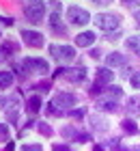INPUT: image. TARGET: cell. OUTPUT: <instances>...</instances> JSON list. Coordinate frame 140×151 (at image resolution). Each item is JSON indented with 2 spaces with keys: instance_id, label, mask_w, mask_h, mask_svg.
Masks as SVG:
<instances>
[{
  "instance_id": "cell-1",
  "label": "cell",
  "mask_w": 140,
  "mask_h": 151,
  "mask_svg": "<svg viewBox=\"0 0 140 151\" xmlns=\"http://www.w3.org/2000/svg\"><path fill=\"white\" fill-rule=\"evenodd\" d=\"M24 13L28 17V22L39 24L43 19V13H45V2L43 0H28L26 6H24Z\"/></svg>"
},
{
  "instance_id": "cell-2",
  "label": "cell",
  "mask_w": 140,
  "mask_h": 151,
  "mask_svg": "<svg viewBox=\"0 0 140 151\" xmlns=\"http://www.w3.org/2000/svg\"><path fill=\"white\" fill-rule=\"evenodd\" d=\"M50 54L56 60H62V63H69V60L75 58V50L71 45H50Z\"/></svg>"
},
{
  "instance_id": "cell-3",
  "label": "cell",
  "mask_w": 140,
  "mask_h": 151,
  "mask_svg": "<svg viewBox=\"0 0 140 151\" xmlns=\"http://www.w3.org/2000/svg\"><path fill=\"white\" fill-rule=\"evenodd\" d=\"M95 26L101 30H114L118 28V17L112 13H99V15H95Z\"/></svg>"
},
{
  "instance_id": "cell-4",
  "label": "cell",
  "mask_w": 140,
  "mask_h": 151,
  "mask_svg": "<svg viewBox=\"0 0 140 151\" xmlns=\"http://www.w3.org/2000/svg\"><path fill=\"white\" fill-rule=\"evenodd\" d=\"M67 78L69 82H82L84 76H86V69L84 67H78V69H62V67H58V69L54 71V78Z\"/></svg>"
},
{
  "instance_id": "cell-5",
  "label": "cell",
  "mask_w": 140,
  "mask_h": 151,
  "mask_svg": "<svg viewBox=\"0 0 140 151\" xmlns=\"http://www.w3.org/2000/svg\"><path fill=\"white\" fill-rule=\"evenodd\" d=\"M67 17H69V22H71V24H78V26H84V24H86L88 19H90L88 11L80 9V6H69Z\"/></svg>"
},
{
  "instance_id": "cell-6",
  "label": "cell",
  "mask_w": 140,
  "mask_h": 151,
  "mask_svg": "<svg viewBox=\"0 0 140 151\" xmlns=\"http://www.w3.org/2000/svg\"><path fill=\"white\" fill-rule=\"evenodd\" d=\"M52 106H54L58 112L62 110V108H71V106H75V95H73V93H58V95L52 99Z\"/></svg>"
},
{
  "instance_id": "cell-7",
  "label": "cell",
  "mask_w": 140,
  "mask_h": 151,
  "mask_svg": "<svg viewBox=\"0 0 140 151\" xmlns=\"http://www.w3.org/2000/svg\"><path fill=\"white\" fill-rule=\"evenodd\" d=\"M28 71H34V73H45L47 71V63L43 58H24L22 63Z\"/></svg>"
},
{
  "instance_id": "cell-8",
  "label": "cell",
  "mask_w": 140,
  "mask_h": 151,
  "mask_svg": "<svg viewBox=\"0 0 140 151\" xmlns=\"http://www.w3.org/2000/svg\"><path fill=\"white\" fill-rule=\"evenodd\" d=\"M22 39H24V43L30 45V47H41L43 45V35H39V32H34V30H22Z\"/></svg>"
},
{
  "instance_id": "cell-9",
  "label": "cell",
  "mask_w": 140,
  "mask_h": 151,
  "mask_svg": "<svg viewBox=\"0 0 140 151\" xmlns=\"http://www.w3.org/2000/svg\"><path fill=\"white\" fill-rule=\"evenodd\" d=\"M112 82V71L110 69H97V73H95V84L97 86H106V84H110Z\"/></svg>"
},
{
  "instance_id": "cell-10",
  "label": "cell",
  "mask_w": 140,
  "mask_h": 151,
  "mask_svg": "<svg viewBox=\"0 0 140 151\" xmlns=\"http://www.w3.org/2000/svg\"><path fill=\"white\" fill-rule=\"evenodd\" d=\"M75 43H78L80 47L93 45V43H95V32H80V35L75 37Z\"/></svg>"
},
{
  "instance_id": "cell-11",
  "label": "cell",
  "mask_w": 140,
  "mask_h": 151,
  "mask_svg": "<svg viewBox=\"0 0 140 151\" xmlns=\"http://www.w3.org/2000/svg\"><path fill=\"white\" fill-rule=\"evenodd\" d=\"M50 24H52V28H54L56 32H60V35L65 32V26L60 24V15H58V11H54L52 15H50Z\"/></svg>"
},
{
  "instance_id": "cell-12",
  "label": "cell",
  "mask_w": 140,
  "mask_h": 151,
  "mask_svg": "<svg viewBox=\"0 0 140 151\" xmlns=\"http://www.w3.org/2000/svg\"><path fill=\"white\" fill-rule=\"evenodd\" d=\"M125 65V58H123V54H118V52H112L110 56H108V67H121Z\"/></svg>"
},
{
  "instance_id": "cell-13",
  "label": "cell",
  "mask_w": 140,
  "mask_h": 151,
  "mask_svg": "<svg viewBox=\"0 0 140 151\" xmlns=\"http://www.w3.org/2000/svg\"><path fill=\"white\" fill-rule=\"evenodd\" d=\"M39 110H41V97H39V95H32V97L28 99V112L34 114Z\"/></svg>"
},
{
  "instance_id": "cell-14",
  "label": "cell",
  "mask_w": 140,
  "mask_h": 151,
  "mask_svg": "<svg viewBox=\"0 0 140 151\" xmlns=\"http://www.w3.org/2000/svg\"><path fill=\"white\" fill-rule=\"evenodd\" d=\"M13 84V73L11 71H0V88H9Z\"/></svg>"
},
{
  "instance_id": "cell-15",
  "label": "cell",
  "mask_w": 140,
  "mask_h": 151,
  "mask_svg": "<svg viewBox=\"0 0 140 151\" xmlns=\"http://www.w3.org/2000/svg\"><path fill=\"white\" fill-rule=\"evenodd\" d=\"M97 106H99L101 110H106V112H116V108H118V106H116V101H108V99H101Z\"/></svg>"
},
{
  "instance_id": "cell-16",
  "label": "cell",
  "mask_w": 140,
  "mask_h": 151,
  "mask_svg": "<svg viewBox=\"0 0 140 151\" xmlns=\"http://www.w3.org/2000/svg\"><path fill=\"white\" fill-rule=\"evenodd\" d=\"M127 47H129L134 54H138V56H140V37H129V39H127Z\"/></svg>"
},
{
  "instance_id": "cell-17",
  "label": "cell",
  "mask_w": 140,
  "mask_h": 151,
  "mask_svg": "<svg viewBox=\"0 0 140 151\" xmlns=\"http://www.w3.org/2000/svg\"><path fill=\"white\" fill-rule=\"evenodd\" d=\"M123 129H125V132H129V134H136V132H138L136 123L131 121V119H125V121H123Z\"/></svg>"
},
{
  "instance_id": "cell-18",
  "label": "cell",
  "mask_w": 140,
  "mask_h": 151,
  "mask_svg": "<svg viewBox=\"0 0 140 151\" xmlns=\"http://www.w3.org/2000/svg\"><path fill=\"white\" fill-rule=\"evenodd\" d=\"M6 138H9V127H6L4 123H0V142L6 140Z\"/></svg>"
},
{
  "instance_id": "cell-19",
  "label": "cell",
  "mask_w": 140,
  "mask_h": 151,
  "mask_svg": "<svg viewBox=\"0 0 140 151\" xmlns=\"http://www.w3.org/2000/svg\"><path fill=\"white\" fill-rule=\"evenodd\" d=\"M131 86H134V88H140V71H136L134 76H131Z\"/></svg>"
},
{
  "instance_id": "cell-20",
  "label": "cell",
  "mask_w": 140,
  "mask_h": 151,
  "mask_svg": "<svg viewBox=\"0 0 140 151\" xmlns=\"http://www.w3.org/2000/svg\"><path fill=\"white\" fill-rule=\"evenodd\" d=\"M39 132L45 134V136H52V129H50V125H45V123H39Z\"/></svg>"
},
{
  "instance_id": "cell-21",
  "label": "cell",
  "mask_w": 140,
  "mask_h": 151,
  "mask_svg": "<svg viewBox=\"0 0 140 151\" xmlns=\"http://www.w3.org/2000/svg\"><path fill=\"white\" fill-rule=\"evenodd\" d=\"M22 151H43V149H41L39 145H24Z\"/></svg>"
},
{
  "instance_id": "cell-22",
  "label": "cell",
  "mask_w": 140,
  "mask_h": 151,
  "mask_svg": "<svg viewBox=\"0 0 140 151\" xmlns=\"http://www.w3.org/2000/svg\"><path fill=\"white\" fill-rule=\"evenodd\" d=\"M52 151H71V149H69L67 145H54V149Z\"/></svg>"
},
{
  "instance_id": "cell-23",
  "label": "cell",
  "mask_w": 140,
  "mask_h": 151,
  "mask_svg": "<svg viewBox=\"0 0 140 151\" xmlns=\"http://www.w3.org/2000/svg\"><path fill=\"white\" fill-rule=\"evenodd\" d=\"M0 22L6 24V26H11V24H13V19H11V17H0Z\"/></svg>"
},
{
  "instance_id": "cell-24",
  "label": "cell",
  "mask_w": 140,
  "mask_h": 151,
  "mask_svg": "<svg viewBox=\"0 0 140 151\" xmlns=\"http://www.w3.org/2000/svg\"><path fill=\"white\" fill-rule=\"evenodd\" d=\"M123 4H127V6H136V4H138V0H123Z\"/></svg>"
},
{
  "instance_id": "cell-25",
  "label": "cell",
  "mask_w": 140,
  "mask_h": 151,
  "mask_svg": "<svg viewBox=\"0 0 140 151\" xmlns=\"http://www.w3.org/2000/svg\"><path fill=\"white\" fill-rule=\"evenodd\" d=\"M69 114H71V116H75V119H80V116H82V110H71Z\"/></svg>"
},
{
  "instance_id": "cell-26",
  "label": "cell",
  "mask_w": 140,
  "mask_h": 151,
  "mask_svg": "<svg viewBox=\"0 0 140 151\" xmlns=\"http://www.w3.org/2000/svg\"><path fill=\"white\" fill-rule=\"evenodd\" d=\"M34 88H37V91H43V93H45V91H47V84H37Z\"/></svg>"
},
{
  "instance_id": "cell-27",
  "label": "cell",
  "mask_w": 140,
  "mask_h": 151,
  "mask_svg": "<svg viewBox=\"0 0 140 151\" xmlns=\"http://www.w3.org/2000/svg\"><path fill=\"white\" fill-rule=\"evenodd\" d=\"M95 2H97V4H110L112 0H95Z\"/></svg>"
},
{
  "instance_id": "cell-28",
  "label": "cell",
  "mask_w": 140,
  "mask_h": 151,
  "mask_svg": "<svg viewBox=\"0 0 140 151\" xmlns=\"http://www.w3.org/2000/svg\"><path fill=\"white\" fill-rule=\"evenodd\" d=\"M134 19H138V24H140V11H136V13H134Z\"/></svg>"
},
{
  "instance_id": "cell-29",
  "label": "cell",
  "mask_w": 140,
  "mask_h": 151,
  "mask_svg": "<svg viewBox=\"0 0 140 151\" xmlns=\"http://www.w3.org/2000/svg\"><path fill=\"white\" fill-rule=\"evenodd\" d=\"M129 151H140V147H136V149H129Z\"/></svg>"
}]
</instances>
